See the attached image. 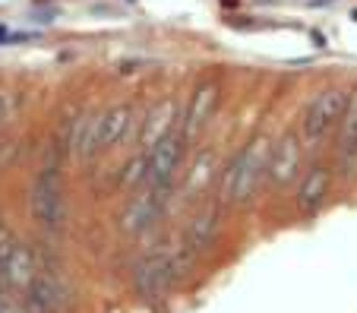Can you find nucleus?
Instances as JSON below:
<instances>
[{
    "label": "nucleus",
    "mask_w": 357,
    "mask_h": 313,
    "mask_svg": "<svg viewBox=\"0 0 357 313\" xmlns=\"http://www.w3.org/2000/svg\"><path fill=\"white\" fill-rule=\"evenodd\" d=\"M266 168H269V139L257 137L231 162L228 174H225V199L247 203V199L253 197V190H257Z\"/></svg>",
    "instance_id": "obj_1"
},
{
    "label": "nucleus",
    "mask_w": 357,
    "mask_h": 313,
    "mask_svg": "<svg viewBox=\"0 0 357 313\" xmlns=\"http://www.w3.org/2000/svg\"><path fill=\"white\" fill-rule=\"evenodd\" d=\"M348 108H351V96L344 89H326V92H319V96L307 105V111H303V123H301L303 139L310 146L326 139L332 130L344 121Z\"/></svg>",
    "instance_id": "obj_2"
},
{
    "label": "nucleus",
    "mask_w": 357,
    "mask_h": 313,
    "mask_svg": "<svg viewBox=\"0 0 357 313\" xmlns=\"http://www.w3.org/2000/svg\"><path fill=\"white\" fill-rule=\"evenodd\" d=\"M32 215L45 228H61V222H63V184H61V171L54 165L41 168V174L35 177Z\"/></svg>",
    "instance_id": "obj_3"
},
{
    "label": "nucleus",
    "mask_w": 357,
    "mask_h": 313,
    "mask_svg": "<svg viewBox=\"0 0 357 313\" xmlns=\"http://www.w3.org/2000/svg\"><path fill=\"white\" fill-rule=\"evenodd\" d=\"M146 152H149L146 184L168 190L171 177H174V171H177V162H181V152H183V133H165V137Z\"/></svg>",
    "instance_id": "obj_4"
},
{
    "label": "nucleus",
    "mask_w": 357,
    "mask_h": 313,
    "mask_svg": "<svg viewBox=\"0 0 357 313\" xmlns=\"http://www.w3.org/2000/svg\"><path fill=\"white\" fill-rule=\"evenodd\" d=\"M165 197H168V190H162V187H149V190L136 193V197L127 203L123 215H121V228H123L127 234H142V231H149V228L158 222V215H162Z\"/></svg>",
    "instance_id": "obj_5"
},
{
    "label": "nucleus",
    "mask_w": 357,
    "mask_h": 313,
    "mask_svg": "<svg viewBox=\"0 0 357 313\" xmlns=\"http://www.w3.org/2000/svg\"><path fill=\"white\" fill-rule=\"evenodd\" d=\"M171 282H174V263L162 253L155 257H146L139 266H136V291L146 300H158L168 294Z\"/></svg>",
    "instance_id": "obj_6"
},
{
    "label": "nucleus",
    "mask_w": 357,
    "mask_h": 313,
    "mask_svg": "<svg viewBox=\"0 0 357 313\" xmlns=\"http://www.w3.org/2000/svg\"><path fill=\"white\" fill-rule=\"evenodd\" d=\"M297 168H301V139H297L294 133H284V137L272 146L266 174H269V181L275 187H284L297 177Z\"/></svg>",
    "instance_id": "obj_7"
},
{
    "label": "nucleus",
    "mask_w": 357,
    "mask_h": 313,
    "mask_svg": "<svg viewBox=\"0 0 357 313\" xmlns=\"http://www.w3.org/2000/svg\"><path fill=\"white\" fill-rule=\"evenodd\" d=\"M215 105H218V82H212V79L199 82L193 98H190L187 117H183V139H193L209 123V117L215 114Z\"/></svg>",
    "instance_id": "obj_8"
},
{
    "label": "nucleus",
    "mask_w": 357,
    "mask_h": 313,
    "mask_svg": "<svg viewBox=\"0 0 357 313\" xmlns=\"http://www.w3.org/2000/svg\"><path fill=\"white\" fill-rule=\"evenodd\" d=\"M329 184H332L329 168H326V165H313V168L303 174L301 187H297V209H301L303 215H317L326 193H329Z\"/></svg>",
    "instance_id": "obj_9"
},
{
    "label": "nucleus",
    "mask_w": 357,
    "mask_h": 313,
    "mask_svg": "<svg viewBox=\"0 0 357 313\" xmlns=\"http://www.w3.org/2000/svg\"><path fill=\"white\" fill-rule=\"evenodd\" d=\"M61 300V285L51 275L35 273V279L26 288V313H57Z\"/></svg>",
    "instance_id": "obj_10"
},
{
    "label": "nucleus",
    "mask_w": 357,
    "mask_h": 313,
    "mask_svg": "<svg viewBox=\"0 0 357 313\" xmlns=\"http://www.w3.org/2000/svg\"><path fill=\"white\" fill-rule=\"evenodd\" d=\"M3 279H7V288H29V282L35 279V259L26 244H16V250L10 253L7 266H3Z\"/></svg>",
    "instance_id": "obj_11"
},
{
    "label": "nucleus",
    "mask_w": 357,
    "mask_h": 313,
    "mask_svg": "<svg viewBox=\"0 0 357 313\" xmlns=\"http://www.w3.org/2000/svg\"><path fill=\"white\" fill-rule=\"evenodd\" d=\"M130 117H133V111H130L127 105H117V108H108L105 114L98 117L101 149H108V146H117V143H121L123 133H127V127H130Z\"/></svg>",
    "instance_id": "obj_12"
},
{
    "label": "nucleus",
    "mask_w": 357,
    "mask_h": 313,
    "mask_svg": "<svg viewBox=\"0 0 357 313\" xmlns=\"http://www.w3.org/2000/svg\"><path fill=\"white\" fill-rule=\"evenodd\" d=\"M215 231H218V212L212 209H202L199 215L190 222V231H187V247H193L196 253H202L206 247L215 241Z\"/></svg>",
    "instance_id": "obj_13"
},
{
    "label": "nucleus",
    "mask_w": 357,
    "mask_h": 313,
    "mask_svg": "<svg viewBox=\"0 0 357 313\" xmlns=\"http://www.w3.org/2000/svg\"><path fill=\"white\" fill-rule=\"evenodd\" d=\"M171 127H174V105L171 102L155 105L146 117V127H142V143H146V149H152L165 133H171Z\"/></svg>",
    "instance_id": "obj_14"
},
{
    "label": "nucleus",
    "mask_w": 357,
    "mask_h": 313,
    "mask_svg": "<svg viewBox=\"0 0 357 313\" xmlns=\"http://www.w3.org/2000/svg\"><path fill=\"white\" fill-rule=\"evenodd\" d=\"M212 171H215V155H212V152H199V158H196L193 171H190V177H187V184H183L187 199H193L199 190H206V187H209Z\"/></svg>",
    "instance_id": "obj_15"
},
{
    "label": "nucleus",
    "mask_w": 357,
    "mask_h": 313,
    "mask_svg": "<svg viewBox=\"0 0 357 313\" xmlns=\"http://www.w3.org/2000/svg\"><path fill=\"white\" fill-rule=\"evenodd\" d=\"M101 149V130H98V117H89L79 123V133H76V155L86 162L95 152Z\"/></svg>",
    "instance_id": "obj_16"
},
{
    "label": "nucleus",
    "mask_w": 357,
    "mask_h": 313,
    "mask_svg": "<svg viewBox=\"0 0 357 313\" xmlns=\"http://www.w3.org/2000/svg\"><path fill=\"white\" fill-rule=\"evenodd\" d=\"M357 152V102H351L348 114H344V133H342V155H354Z\"/></svg>",
    "instance_id": "obj_17"
},
{
    "label": "nucleus",
    "mask_w": 357,
    "mask_h": 313,
    "mask_svg": "<svg viewBox=\"0 0 357 313\" xmlns=\"http://www.w3.org/2000/svg\"><path fill=\"white\" fill-rule=\"evenodd\" d=\"M0 313H16V304H13V298H10L7 288L0 291Z\"/></svg>",
    "instance_id": "obj_18"
},
{
    "label": "nucleus",
    "mask_w": 357,
    "mask_h": 313,
    "mask_svg": "<svg viewBox=\"0 0 357 313\" xmlns=\"http://www.w3.org/2000/svg\"><path fill=\"white\" fill-rule=\"evenodd\" d=\"M3 288H7V279H3V273H0V291H3Z\"/></svg>",
    "instance_id": "obj_19"
}]
</instances>
